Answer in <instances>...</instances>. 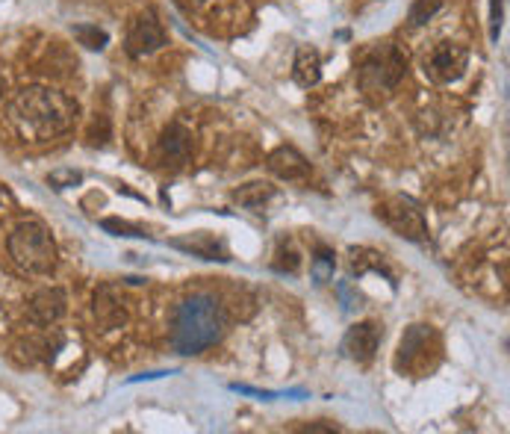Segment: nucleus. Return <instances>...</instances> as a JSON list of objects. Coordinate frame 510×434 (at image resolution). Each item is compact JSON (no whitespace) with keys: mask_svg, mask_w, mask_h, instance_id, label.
<instances>
[{"mask_svg":"<svg viewBox=\"0 0 510 434\" xmlns=\"http://www.w3.org/2000/svg\"><path fill=\"white\" fill-rule=\"evenodd\" d=\"M83 181V172H74V169H57L48 174V183L53 189H68V187H77Z\"/></svg>","mask_w":510,"mask_h":434,"instance_id":"nucleus-22","label":"nucleus"},{"mask_svg":"<svg viewBox=\"0 0 510 434\" xmlns=\"http://www.w3.org/2000/svg\"><path fill=\"white\" fill-rule=\"evenodd\" d=\"M440 361V337L431 326H410L398 340L395 369L410 375H425Z\"/></svg>","mask_w":510,"mask_h":434,"instance_id":"nucleus-5","label":"nucleus"},{"mask_svg":"<svg viewBox=\"0 0 510 434\" xmlns=\"http://www.w3.org/2000/svg\"><path fill=\"white\" fill-rule=\"evenodd\" d=\"M174 4H178V6L183 9V12H192V9H198V6L203 4V0H174Z\"/></svg>","mask_w":510,"mask_h":434,"instance_id":"nucleus-25","label":"nucleus"},{"mask_svg":"<svg viewBox=\"0 0 510 434\" xmlns=\"http://www.w3.org/2000/svg\"><path fill=\"white\" fill-rule=\"evenodd\" d=\"M292 80L299 83L301 89L319 86V80H322V57H319V51L299 48V53H295V62H292Z\"/></svg>","mask_w":510,"mask_h":434,"instance_id":"nucleus-15","label":"nucleus"},{"mask_svg":"<svg viewBox=\"0 0 510 434\" xmlns=\"http://www.w3.org/2000/svg\"><path fill=\"white\" fill-rule=\"evenodd\" d=\"M333 272H337V254H333L328 245H316V252H313V261H310L313 281H316V284H331L333 281Z\"/></svg>","mask_w":510,"mask_h":434,"instance_id":"nucleus-17","label":"nucleus"},{"mask_svg":"<svg viewBox=\"0 0 510 434\" xmlns=\"http://www.w3.org/2000/svg\"><path fill=\"white\" fill-rule=\"evenodd\" d=\"M275 187L272 183H266V181H251V183H245V187H239L234 189V201L239 207H245V210H259V207H266L268 201L275 198Z\"/></svg>","mask_w":510,"mask_h":434,"instance_id":"nucleus-16","label":"nucleus"},{"mask_svg":"<svg viewBox=\"0 0 510 434\" xmlns=\"http://www.w3.org/2000/svg\"><path fill=\"white\" fill-rule=\"evenodd\" d=\"M9 257L21 272L27 275H51L57 269V245L51 239V230L42 221H21L12 228V234L6 239Z\"/></svg>","mask_w":510,"mask_h":434,"instance_id":"nucleus-4","label":"nucleus"},{"mask_svg":"<svg viewBox=\"0 0 510 434\" xmlns=\"http://www.w3.org/2000/svg\"><path fill=\"white\" fill-rule=\"evenodd\" d=\"M505 4L507 0H490V42H498V33H502Z\"/></svg>","mask_w":510,"mask_h":434,"instance_id":"nucleus-24","label":"nucleus"},{"mask_svg":"<svg viewBox=\"0 0 510 434\" xmlns=\"http://www.w3.org/2000/svg\"><path fill=\"white\" fill-rule=\"evenodd\" d=\"M95 317L98 322L104 326L107 331L109 328H122L127 322V310H124V301L116 295V287H100L95 293Z\"/></svg>","mask_w":510,"mask_h":434,"instance_id":"nucleus-14","label":"nucleus"},{"mask_svg":"<svg viewBox=\"0 0 510 434\" xmlns=\"http://www.w3.org/2000/svg\"><path fill=\"white\" fill-rule=\"evenodd\" d=\"M266 165H268V172H272L275 178H281V181H304L310 174L307 157H304L299 148H292V145L275 148V151L268 154Z\"/></svg>","mask_w":510,"mask_h":434,"instance_id":"nucleus-13","label":"nucleus"},{"mask_svg":"<svg viewBox=\"0 0 510 434\" xmlns=\"http://www.w3.org/2000/svg\"><path fill=\"white\" fill-rule=\"evenodd\" d=\"M440 9H442V0H416L410 6V24L425 27L428 21H434V15H437Z\"/></svg>","mask_w":510,"mask_h":434,"instance_id":"nucleus-20","label":"nucleus"},{"mask_svg":"<svg viewBox=\"0 0 510 434\" xmlns=\"http://www.w3.org/2000/svg\"><path fill=\"white\" fill-rule=\"evenodd\" d=\"M100 228L116 237H147L142 228L133 225V221H124V219H100Z\"/></svg>","mask_w":510,"mask_h":434,"instance_id":"nucleus-21","label":"nucleus"},{"mask_svg":"<svg viewBox=\"0 0 510 434\" xmlns=\"http://www.w3.org/2000/svg\"><path fill=\"white\" fill-rule=\"evenodd\" d=\"M225 337V310L210 293L189 295L174 310L171 346L178 355H201Z\"/></svg>","mask_w":510,"mask_h":434,"instance_id":"nucleus-2","label":"nucleus"},{"mask_svg":"<svg viewBox=\"0 0 510 434\" xmlns=\"http://www.w3.org/2000/svg\"><path fill=\"white\" fill-rule=\"evenodd\" d=\"M469 68V51L458 42H440L425 60V74L434 83H454Z\"/></svg>","mask_w":510,"mask_h":434,"instance_id":"nucleus-8","label":"nucleus"},{"mask_svg":"<svg viewBox=\"0 0 510 434\" xmlns=\"http://www.w3.org/2000/svg\"><path fill=\"white\" fill-rule=\"evenodd\" d=\"M378 216H381L398 237L410 239V243H425V239H428V221H425L419 205L410 198L395 196L384 201V205L378 207Z\"/></svg>","mask_w":510,"mask_h":434,"instance_id":"nucleus-6","label":"nucleus"},{"mask_svg":"<svg viewBox=\"0 0 510 434\" xmlns=\"http://www.w3.org/2000/svg\"><path fill=\"white\" fill-rule=\"evenodd\" d=\"M407 74V53L393 42L375 44L357 62V86L366 98L384 100L398 89Z\"/></svg>","mask_w":510,"mask_h":434,"instance_id":"nucleus-3","label":"nucleus"},{"mask_svg":"<svg viewBox=\"0 0 510 434\" xmlns=\"http://www.w3.org/2000/svg\"><path fill=\"white\" fill-rule=\"evenodd\" d=\"M165 42H169V33H165L156 9L147 6L145 12H139L133 18V24H130V30H127V53L130 57L133 60L147 57V53L160 51Z\"/></svg>","mask_w":510,"mask_h":434,"instance_id":"nucleus-7","label":"nucleus"},{"mask_svg":"<svg viewBox=\"0 0 510 434\" xmlns=\"http://www.w3.org/2000/svg\"><path fill=\"white\" fill-rule=\"evenodd\" d=\"M9 116L24 136H33L36 142L53 140L65 133L77 118V100H71L60 89L48 86H27L12 98Z\"/></svg>","mask_w":510,"mask_h":434,"instance_id":"nucleus-1","label":"nucleus"},{"mask_svg":"<svg viewBox=\"0 0 510 434\" xmlns=\"http://www.w3.org/2000/svg\"><path fill=\"white\" fill-rule=\"evenodd\" d=\"M351 269H355L357 275H363L369 269H375V272H384L389 284L395 287V281H393V275L386 272V266L381 261V254H375V252H366V248H351Z\"/></svg>","mask_w":510,"mask_h":434,"instance_id":"nucleus-19","label":"nucleus"},{"mask_svg":"<svg viewBox=\"0 0 510 434\" xmlns=\"http://www.w3.org/2000/svg\"><path fill=\"white\" fill-rule=\"evenodd\" d=\"M71 33H74V39H77L83 48H89V51H104L109 44V33L100 30L98 24H74Z\"/></svg>","mask_w":510,"mask_h":434,"instance_id":"nucleus-18","label":"nucleus"},{"mask_svg":"<svg viewBox=\"0 0 510 434\" xmlns=\"http://www.w3.org/2000/svg\"><path fill=\"white\" fill-rule=\"evenodd\" d=\"M299 266H301V257H299V252H295V248L290 245H281V252H277V261H275V269L277 272H299Z\"/></svg>","mask_w":510,"mask_h":434,"instance_id":"nucleus-23","label":"nucleus"},{"mask_svg":"<svg viewBox=\"0 0 510 434\" xmlns=\"http://www.w3.org/2000/svg\"><path fill=\"white\" fill-rule=\"evenodd\" d=\"M384 331L378 322H357L346 331L342 337V355L355 364H372L378 355V346H381Z\"/></svg>","mask_w":510,"mask_h":434,"instance_id":"nucleus-9","label":"nucleus"},{"mask_svg":"<svg viewBox=\"0 0 510 434\" xmlns=\"http://www.w3.org/2000/svg\"><path fill=\"white\" fill-rule=\"evenodd\" d=\"M65 310H68V295H65V290H60V287H44L30 299V317L36 326H42V328L57 326V322L65 317Z\"/></svg>","mask_w":510,"mask_h":434,"instance_id":"nucleus-11","label":"nucleus"},{"mask_svg":"<svg viewBox=\"0 0 510 434\" xmlns=\"http://www.w3.org/2000/svg\"><path fill=\"white\" fill-rule=\"evenodd\" d=\"M169 245L178 248V252H187L192 257H201V261H221V263L230 261L227 245L221 243L219 237H212L210 230H198V234L178 237V239H171Z\"/></svg>","mask_w":510,"mask_h":434,"instance_id":"nucleus-12","label":"nucleus"},{"mask_svg":"<svg viewBox=\"0 0 510 434\" xmlns=\"http://www.w3.org/2000/svg\"><path fill=\"white\" fill-rule=\"evenodd\" d=\"M192 131L187 125L180 122H171L169 127L163 131L160 142H156V157L165 169H183L189 160H192Z\"/></svg>","mask_w":510,"mask_h":434,"instance_id":"nucleus-10","label":"nucleus"}]
</instances>
